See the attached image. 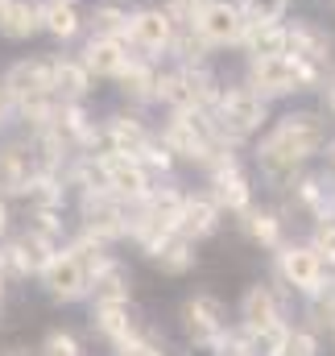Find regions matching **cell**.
<instances>
[{"mask_svg": "<svg viewBox=\"0 0 335 356\" xmlns=\"http://www.w3.org/2000/svg\"><path fill=\"white\" fill-rule=\"evenodd\" d=\"M323 145H327V124L315 112H290V116L277 120V129L256 149L261 175L269 178V182H290L294 170L307 158H315Z\"/></svg>", "mask_w": 335, "mask_h": 356, "instance_id": "6da1fadb", "label": "cell"}, {"mask_svg": "<svg viewBox=\"0 0 335 356\" xmlns=\"http://www.w3.org/2000/svg\"><path fill=\"white\" fill-rule=\"evenodd\" d=\"M162 145H166L170 154L190 158V162H203V166H207V162L224 149V145H220L215 124H211L203 112H174V120L166 124Z\"/></svg>", "mask_w": 335, "mask_h": 356, "instance_id": "7a4b0ae2", "label": "cell"}, {"mask_svg": "<svg viewBox=\"0 0 335 356\" xmlns=\"http://www.w3.org/2000/svg\"><path fill=\"white\" fill-rule=\"evenodd\" d=\"M319 75L311 67H302L294 54H265V58H252L249 67V88L265 99V95H290V91L311 88Z\"/></svg>", "mask_w": 335, "mask_h": 356, "instance_id": "3957f363", "label": "cell"}, {"mask_svg": "<svg viewBox=\"0 0 335 356\" xmlns=\"http://www.w3.org/2000/svg\"><path fill=\"white\" fill-rule=\"evenodd\" d=\"M95 175L104 182V191L116 195L120 203H141L149 195V170L141 166V158L104 154V158H95Z\"/></svg>", "mask_w": 335, "mask_h": 356, "instance_id": "277c9868", "label": "cell"}, {"mask_svg": "<svg viewBox=\"0 0 335 356\" xmlns=\"http://www.w3.org/2000/svg\"><path fill=\"white\" fill-rule=\"evenodd\" d=\"M38 277H42V286H46V294L54 302H79V298H87V266L75 249H54L50 261L38 269Z\"/></svg>", "mask_w": 335, "mask_h": 356, "instance_id": "5b68a950", "label": "cell"}, {"mask_svg": "<svg viewBox=\"0 0 335 356\" xmlns=\"http://www.w3.org/2000/svg\"><path fill=\"white\" fill-rule=\"evenodd\" d=\"M277 277H281L294 294L311 298V294L327 282V266H323V257H319L311 245H277Z\"/></svg>", "mask_w": 335, "mask_h": 356, "instance_id": "8992f818", "label": "cell"}, {"mask_svg": "<svg viewBox=\"0 0 335 356\" xmlns=\"http://www.w3.org/2000/svg\"><path fill=\"white\" fill-rule=\"evenodd\" d=\"M83 224L104 245L120 241V236H129V207L116 195H108L104 186H83Z\"/></svg>", "mask_w": 335, "mask_h": 356, "instance_id": "52a82bcc", "label": "cell"}, {"mask_svg": "<svg viewBox=\"0 0 335 356\" xmlns=\"http://www.w3.org/2000/svg\"><path fill=\"white\" fill-rule=\"evenodd\" d=\"M261 124H265V99L252 88H232L228 95H220V120H215L220 137H249Z\"/></svg>", "mask_w": 335, "mask_h": 356, "instance_id": "ba28073f", "label": "cell"}, {"mask_svg": "<svg viewBox=\"0 0 335 356\" xmlns=\"http://www.w3.org/2000/svg\"><path fill=\"white\" fill-rule=\"evenodd\" d=\"M178 319H182L186 340H190V344H199V348H207V344L228 327V307H224L215 294H190V298L182 302Z\"/></svg>", "mask_w": 335, "mask_h": 356, "instance_id": "9c48e42d", "label": "cell"}, {"mask_svg": "<svg viewBox=\"0 0 335 356\" xmlns=\"http://www.w3.org/2000/svg\"><path fill=\"white\" fill-rule=\"evenodd\" d=\"M207 166H211V186H215L211 199H215L220 207L236 211V216L249 211L252 207V186H249V178H245V170H240V162H236L228 149H220Z\"/></svg>", "mask_w": 335, "mask_h": 356, "instance_id": "30bf717a", "label": "cell"}, {"mask_svg": "<svg viewBox=\"0 0 335 356\" xmlns=\"http://www.w3.org/2000/svg\"><path fill=\"white\" fill-rule=\"evenodd\" d=\"M190 25L199 29L203 42H211V46H232V42H240V33H245V13H240V4L207 0V4H199V13H195Z\"/></svg>", "mask_w": 335, "mask_h": 356, "instance_id": "8fae6325", "label": "cell"}, {"mask_svg": "<svg viewBox=\"0 0 335 356\" xmlns=\"http://www.w3.org/2000/svg\"><path fill=\"white\" fill-rule=\"evenodd\" d=\"M158 95L166 99L174 112H203L215 91H211V79L203 71H178V75L158 79Z\"/></svg>", "mask_w": 335, "mask_h": 356, "instance_id": "7c38bea8", "label": "cell"}, {"mask_svg": "<svg viewBox=\"0 0 335 356\" xmlns=\"http://www.w3.org/2000/svg\"><path fill=\"white\" fill-rule=\"evenodd\" d=\"M58 245H54V236H46V232H38V228H29L25 236H17L4 253H0V266H8L17 277H38V269L50 261V253H54Z\"/></svg>", "mask_w": 335, "mask_h": 356, "instance_id": "4fadbf2b", "label": "cell"}, {"mask_svg": "<svg viewBox=\"0 0 335 356\" xmlns=\"http://www.w3.org/2000/svg\"><path fill=\"white\" fill-rule=\"evenodd\" d=\"M277 323H286L277 290L265 286V282H252L249 290H245V298H240V327H245L249 336H256V332L277 327Z\"/></svg>", "mask_w": 335, "mask_h": 356, "instance_id": "5bb4252c", "label": "cell"}, {"mask_svg": "<svg viewBox=\"0 0 335 356\" xmlns=\"http://www.w3.org/2000/svg\"><path fill=\"white\" fill-rule=\"evenodd\" d=\"M4 91H8L17 104H29V99H46V95H54L50 63H42V58H25V63H17V67L4 75Z\"/></svg>", "mask_w": 335, "mask_h": 356, "instance_id": "9a60e30c", "label": "cell"}, {"mask_svg": "<svg viewBox=\"0 0 335 356\" xmlns=\"http://www.w3.org/2000/svg\"><path fill=\"white\" fill-rule=\"evenodd\" d=\"M220 228V203L211 195H182V211H178V236L186 241H203Z\"/></svg>", "mask_w": 335, "mask_h": 356, "instance_id": "2e32d148", "label": "cell"}, {"mask_svg": "<svg viewBox=\"0 0 335 356\" xmlns=\"http://www.w3.org/2000/svg\"><path fill=\"white\" fill-rule=\"evenodd\" d=\"M124 33H133V42L145 46V50H170L174 46V17L162 13V8H145V13L129 17Z\"/></svg>", "mask_w": 335, "mask_h": 356, "instance_id": "e0dca14e", "label": "cell"}, {"mask_svg": "<svg viewBox=\"0 0 335 356\" xmlns=\"http://www.w3.org/2000/svg\"><path fill=\"white\" fill-rule=\"evenodd\" d=\"M87 294L95 302H129V269L116 257H104L99 266L87 273Z\"/></svg>", "mask_w": 335, "mask_h": 356, "instance_id": "ac0fdd59", "label": "cell"}, {"mask_svg": "<svg viewBox=\"0 0 335 356\" xmlns=\"http://www.w3.org/2000/svg\"><path fill=\"white\" fill-rule=\"evenodd\" d=\"M38 175L33 154L25 145H4L0 149V195H25Z\"/></svg>", "mask_w": 335, "mask_h": 356, "instance_id": "d6986e66", "label": "cell"}, {"mask_svg": "<svg viewBox=\"0 0 335 356\" xmlns=\"http://www.w3.org/2000/svg\"><path fill=\"white\" fill-rule=\"evenodd\" d=\"M91 327H95L108 344H120L129 332H137L129 302H95V307H91Z\"/></svg>", "mask_w": 335, "mask_h": 356, "instance_id": "ffe728a7", "label": "cell"}, {"mask_svg": "<svg viewBox=\"0 0 335 356\" xmlns=\"http://www.w3.org/2000/svg\"><path fill=\"white\" fill-rule=\"evenodd\" d=\"M124 42L120 38H108V33H95L91 42H87V50H83V67H87V75L95 71V75H116L120 67H124Z\"/></svg>", "mask_w": 335, "mask_h": 356, "instance_id": "44dd1931", "label": "cell"}, {"mask_svg": "<svg viewBox=\"0 0 335 356\" xmlns=\"http://www.w3.org/2000/svg\"><path fill=\"white\" fill-rule=\"evenodd\" d=\"M149 257H154V266L170 273V277H182V273H190L195 269V241H186V236H166L162 245H154L149 249Z\"/></svg>", "mask_w": 335, "mask_h": 356, "instance_id": "7402d4cb", "label": "cell"}, {"mask_svg": "<svg viewBox=\"0 0 335 356\" xmlns=\"http://www.w3.org/2000/svg\"><path fill=\"white\" fill-rule=\"evenodd\" d=\"M42 29V8L29 0H0V33L8 38H29Z\"/></svg>", "mask_w": 335, "mask_h": 356, "instance_id": "603a6c76", "label": "cell"}, {"mask_svg": "<svg viewBox=\"0 0 335 356\" xmlns=\"http://www.w3.org/2000/svg\"><path fill=\"white\" fill-rule=\"evenodd\" d=\"M240 42H249L252 58H265V54H286V29H281L277 21H269V25H252V21H245Z\"/></svg>", "mask_w": 335, "mask_h": 356, "instance_id": "cb8c5ba5", "label": "cell"}, {"mask_svg": "<svg viewBox=\"0 0 335 356\" xmlns=\"http://www.w3.org/2000/svg\"><path fill=\"white\" fill-rule=\"evenodd\" d=\"M332 182L327 178H302L294 191H298V203L315 216V220H332L335 216V195L327 191Z\"/></svg>", "mask_w": 335, "mask_h": 356, "instance_id": "d4e9b609", "label": "cell"}, {"mask_svg": "<svg viewBox=\"0 0 335 356\" xmlns=\"http://www.w3.org/2000/svg\"><path fill=\"white\" fill-rule=\"evenodd\" d=\"M116 79H120V91L133 95V99H149V95H158V75H154L145 63H137V58H124V67L116 71Z\"/></svg>", "mask_w": 335, "mask_h": 356, "instance_id": "484cf974", "label": "cell"}, {"mask_svg": "<svg viewBox=\"0 0 335 356\" xmlns=\"http://www.w3.org/2000/svg\"><path fill=\"white\" fill-rule=\"evenodd\" d=\"M240 216H245V232H249L252 245H261V249H277V245H281V220H277L273 211L249 207V211H240Z\"/></svg>", "mask_w": 335, "mask_h": 356, "instance_id": "4316f807", "label": "cell"}, {"mask_svg": "<svg viewBox=\"0 0 335 356\" xmlns=\"http://www.w3.org/2000/svg\"><path fill=\"white\" fill-rule=\"evenodd\" d=\"M50 75H54V95H63V99H83L87 95L83 63H50Z\"/></svg>", "mask_w": 335, "mask_h": 356, "instance_id": "83f0119b", "label": "cell"}, {"mask_svg": "<svg viewBox=\"0 0 335 356\" xmlns=\"http://www.w3.org/2000/svg\"><path fill=\"white\" fill-rule=\"evenodd\" d=\"M42 29H50L54 38H75L79 33V13L71 8V0H54L42 8Z\"/></svg>", "mask_w": 335, "mask_h": 356, "instance_id": "f1b7e54d", "label": "cell"}, {"mask_svg": "<svg viewBox=\"0 0 335 356\" xmlns=\"http://www.w3.org/2000/svg\"><path fill=\"white\" fill-rule=\"evenodd\" d=\"M116 356H166V344H158V336L149 332H129L120 344H112Z\"/></svg>", "mask_w": 335, "mask_h": 356, "instance_id": "f546056e", "label": "cell"}, {"mask_svg": "<svg viewBox=\"0 0 335 356\" xmlns=\"http://www.w3.org/2000/svg\"><path fill=\"white\" fill-rule=\"evenodd\" d=\"M319 353H323V344H319L315 327H290V336H286L277 356H319Z\"/></svg>", "mask_w": 335, "mask_h": 356, "instance_id": "4dcf8cb0", "label": "cell"}, {"mask_svg": "<svg viewBox=\"0 0 335 356\" xmlns=\"http://www.w3.org/2000/svg\"><path fill=\"white\" fill-rule=\"evenodd\" d=\"M240 13H245V21H252V25H269V21H281L286 0H245Z\"/></svg>", "mask_w": 335, "mask_h": 356, "instance_id": "1f68e13d", "label": "cell"}, {"mask_svg": "<svg viewBox=\"0 0 335 356\" xmlns=\"http://www.w3.org/2000/svg\"><path fill=\"white\" fill-rule=\"evenodd\" d=\"M91 21H95V33H108V38H120V33L129 29V17H124L120 8H112V4H99V8L91 13Z\"/></svg>", "mask_w": 335, "mask_h": 356, "instance_id": "d6a6232c", "label": "cell"}, {"mask_svg": "<svg viewBox=\"0 0 335 356\" xmlns=\"http://www.w3.org/2000/svg\"><path fill=\"white\" fill-rule=\"evenodd\" d=\"M42 356H83V348H79V340L71 332H50L42 340Z\"/></svg>", "mask_w": 335, "mask_h": 356, "instance_id": "836d02e7", "label": "cell"}, {"mask_svg": "<svg viewBox=\"0 0 335 356\" xmlns=\"http://www.w3.org/2000/svg\"><path fill=\"white\" fill-rule=\"evenodd\" d=\"M319 257H323V266L335 269V220H323L319 228H315V245H311Z\"/></svg>", "mask_w": 335, "mask_h": 356, "instance_id": "e575fe53", "label": "cell"}, {"mask_svg": "<svg viewBox=\"0 0 335 356\" xmlns=\"http://www.w3.org/2000/svg\"><path fill=\"white\" fill-rule=\"evenodd\" d=\"M8 112H13V95L4 91V83H0V124L8 120Z\"/></svg>", "mask_w": 335, "mask_h": 356, "instance_id": "d590c367", "label": "cell"}, {"mask_svg": "<svg viewBox=\"0 0 335 356\" xmlns=\"http://www.w3.org/2000/svg\"><path fill=\"white\" fill-rule=\"evenodd\" d=\"M8 232V203H4V195H0V236Z\"/></svg>", "mask_w": 335, "mask_h": 356, "instance_id": "8d00e7d4", "label": "cell"}, {"mask_svg": "<svg viewBox=\"0 0 335 356\" xmlns=\"http://www.w3.org/2000/svg\"><path fill=\"white\" fill-rule=\"evenodd\" d=\"M327 108H332V116H335V83L327 88Z\"/></svg>", "mask_w": 335, "mask_h": 356, "instance_id": "74e56055", "label": "cell"}, {"mask_svg": "<svg viewBox=\"0 0 335 356\" xmlns=\"http://www.w3.org/2000/svg\"><path fill=\"white\" fill-rule=\"evenodd\" d=\"M0 356H25V348H4Z\"/></svg>", "mask_w": 335, "mask_h": 356, "instance_id": "f35d334b", "label": "cell"}, {"mask_svg": "<svg viewBox=\"0 0 335 356\" xmlns=\"http://www.w3.org/2000/svg\"><path fill=\"white\" fill-rule=\"evenodd\" d=\"M327 162H332V170H335V141H332V149H327Z\"/></svg>", "mask_w": 335, "mask_h": 356, "instance_id": "ab89813d", "label": "cell"}, {"mask_svg": "<svg viewBox=\"0 0 335 356\" xmlns=\"http://www.w3.org/2000/svg\"><path fill=\"white\" fill-rule=\"evenodd\" d=\"M0 294H4V273H0Z\"/></svg>", "mask_w": 335, "mask_h": 356, "instance_id": "60d3db41", "label": "cell"}]
</instances>
